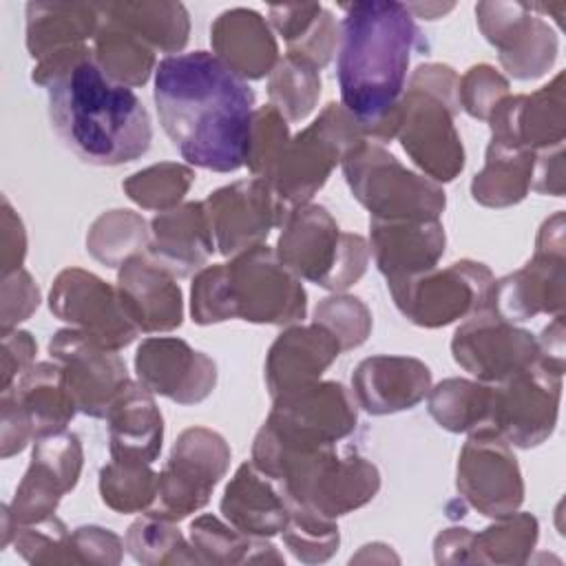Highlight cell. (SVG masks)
<instances>
[{
  "instance_id": "35",
  "label": "cell",
  "mask_w": 566,
  "mask_h": 566,
  "mask_svg": "<svg viewBox=\"0 0 566 566\" xmlns=\"http://www.w3.org/2000/svg\"><path fill=\"white\" fill-rule=\"evenodd\" d=\"M102 22L93 38V60L102 69V73L128 88L142 86L148 82L150 73H155V51L139 40L133 31L111 18L102 4Z\"/></svg>"
},
{
  "instance_id": "40",
  "label": "cell",
  "mask_w": 566,
  "mask_h": 566,
  "mask_svg": "<svg viewBox=\"0 0 566 566\" xmlns=\"http://www.w3.org/2000/svg\"><path fill=\"white\" fill-rule=\"evenodd\" d=\"M268 95L270 104L287 122L305 119L314 111L321 95L318 69L296 55L285 53V57L279 60L270 73Z\"/></svg>"
},
{
  "instance_id": "50",
  "label": "cell",
  "mask_w": 566,
  "mask_h": 566,
  "mask_svg": "<svg viewBox=\"0 0 566 566\" xmlns=\"http://www.w3.org/2000/svg\"><path fill=\"white\" fill-rule=\"evenodd\" d=\"M336 49H338V24L332 11L323 7L316 22L294 44L287 46V53L310 62L321 71L332 60Z\"/></svg>"
},
{
  "instance_id": "6",
  "label": "cell",
  "mask_w": 566,
  "mask_h": 566,
  "mask_svg": "<svg viewBox=\"0 0 566 566\" xmlns=\"http://www.w3.org/2000/svg\"><path fill=\"white\" fill-rule=\"evenodd\" d=\"M276 256L296 279L343 292L365 274L369 245L360 234L343 232L327 208L301 203L281 226Z\"/></svg>"
},
{
  "instance_id": "11",
  "label": "cell",
  "mask_w": 566,
  "mask_h": 566,
  "mask_svg": "<svg viewBox=\"0 0 566 566\" xmlns=\"http://www.w3.org/2000/svg\"><path fill=\"white\" fill-rule=\"evenodd\" d=\"M493 283L495 279L484 263L464 259L387 287L405 318L433 329L489 310Z\"/></svg>"
},
{
  "instance_id": "27",
  "label": "cell",
  "mask_w": 566,
  "mask_h": 566,
  "mask_svg": "<svg viewBox=\"0 0 566 566\" xmlns=\"http://www.w3.org/2000/svg\"><path fill=\"white\" fill-rule=\"evenodd\" d=\"M336 336L321 323L292 325L279 334L265 358V385L272 398L321 380L338 358Z\"/></svg>"
},
{
  "instance_id": "2",
  "label": "cell",
  "mask_w": 566,
  "mask_h": 566,
  "mask_svg": "<svg viewBox=\"0 0 566 566\" xmlns=\"http://www.w3.org/2000/svg\"><path fill=\"white\" fill-rule=\"evenodd\" d=\"M31 80L46 88L51 128L84 164L122 166L148 153L146 106L133 88L102 73L86 44L38 60Z\"/></svg>"
},
{
  "instance_id": "53",
  "label": "cell",
  "mask_w": 566,
  "mask_h": 566,
  "mask_svg": "<svg viewBox=\"0 0 566 566\" xmlns=\"http://www.w3.org/2000/svg\"><path fill=\"white\" fill-rule=\"evenodd\" d=\"M323 7L316 2L310 4H272L268 9L270 27L285 40V44H294L321 15Z\"/></svg>"
},
{
  "instance_id": "38",
  "label": "cell",
  "mask_w": 566,
  "mask_h": 566,
  "mask_svg": "<svg viewBox=\"0 0 566 566\" xmlns=\"http://www.w3.org/2000/svg\"><path fill=\"white\" fill-rule=\"evenodd\" d=\"M491 385L464 378H447L429 389L431 418L451 433L473 431L486 424Z\"/></svg>"
},
{
  "instance_id": "13",
  "label": "cell",
  "mask_w": 566,
  "mask_h": 566,
  "mask_svg": "<svg viewBox=\"0 0 566 566\" xmlns=\"http://www.w3.org/2000/svg\"><path fill=\"white\" fill-rule=\"evenodd\" d=\"M562 376L539 360L502 382L491 385L486 424L509 444L531 449L542 444L557 424Z\"/></svg>"
},
{
  "instance_id": "12",
  "label": "cell",
  "mask_w": 566,
  "mask_h": 566,
  "mask_svg": "<svg viewBox=\"0 0 566 566\" xmlns=\"http://www.w3.org/2000/svg\"><path fill=\"white\" fill-rule=\"evenodd\" d=\"M489 310L509 323L564 310V214L555 212L537 234L533 259L493 283Z\"/></svg>"
},
{
  "instance_id": "3",
  "label": "cell",
  "mask_w": 566,
  "mask_h": 566,
  "mask_svg": "<svg viewBox=\"0 0 566 566\" xmlns=\"http://www.w3.org/2000/svg\"><path fill=\"white\" fill-rule=\"evenodd\" d=\"M343 11L336 49L340 106L369 142L385 144L398 133L409 60L422 35L402 2L363 0L343 4Z\"/></svg>"
},
{
  "instance_id": "28",
  "label": "cell",
  "mask_w": 566,
  "mask_h": 566,
  "mask_svg": "<svg viewBox=\"0 0 566 566\" xmlns=\"http://www.w3.org/2000/svg\"><path fill=\"white\" fill-rule=\"evenodd\" d=\"M148 256L175 279L201 270L217 250L203 201H188L150 221Z\"/></svg>"
},
{
  "instance_id": "16",
  "label": "cell",
  "mask_w": 566,
  "mask_h": 566,
  "mask_svg": "<svg viewBox=\"0 0 566 566\" xmlns=\"http://www.w3.org/2000/svg\"><path fill=\"white\" fill-rule=\"evenodd\" d=\"M203 208L217 252L223 256L263 243L270 230L281 228L292 210L261 177L241 179L210 192Z\"/></svg>"
},
{
  "instance_id": "20",
  "label": "cell",
  "mask_w": 566,
  "mask_h": 566,
  "mask_svg": "<svg viewBox=\"0 0 566 566\" xmlns=\"http://www.w3.org/2000/svg\"><path fill=\"white\" fill-rule=\"evenodd\" d=\"M82 473V444L71 431L35 440L31 462L15 489L9 511L18 526L51 517L64 493L73 491Z\"/></svg>"
},
{
  "instance_id": "10",
  "label": "cell",
  "mask_w": 566,
  "mask_h": 566,
  "mask_svg": "<svg viewBox=\"0 0 566 566\" xmlns=\"http://www.w3.org/2000/svg\"><path fill=\"white\" fill-rule=\"evenodd\" d=\"M230 447L221 433L190 427L175 440L164 469L157 473V497L146 511L179 522L203 509L230 467Z\"/></svg>"
},
{
  "instance_id": "51",
  "label": "cell",
  "mask_w": 566,
  "mask_h": 566,
  "mask_svg": "<svg viewBox=\"0 0 566 566\" xmlns=\"http://www.w3.org/2000/svg\"><path fill=\"white\" fill-rule=\"evenodd\" d=\"M13 298H15V303L2 307V332L13 329L40 303V292H38L33 279L29 276V272H24L22 268L4 274V279H2V301H13Z\"/></svg>"
},
{
  "instance_id": "4",
  "label": "cell",
  "mask_w": 566,
  "mask_h": 566,
  "mask_svg": "<svg viewBox=\"0 0 566 566\" xmlns=\"http://www.w3.org/2000/svg\"><path fill=\"white\" fill-rule=\"evenodd\" d=\"M307 294L265 243L234 254L228 263L206 265L190 287V316L197 325L241 318L290 325L305 318Z\"/></svg>"
},
{
  "instance_id": "56",
  "label": "cell",
  "mask_w": 566,
  "mask_h": 566,
  "mask_svg": "<svg viewBox=\"0 0 566 566\" xmlns=\"http://www.w3.org/2000/svg\"><path fill=\"white\" fill-rule=\"evenodd\" d=\"M564 146H555L535 155L531 188L539 195H564Z\"/></svg>"
},
{
  "instance_id": "36",
  "label": "cell",
  "mask_w": 566,
  "mask_h": 566,
  "mask_svg": "<svg viewBox=\"0 0 566 566\" xmlns=\"http://www.w3.org/2000/svg\"><path fill=\"white\" fill-rule=\"evenodd\" d=\"M102 9L144 40L155 53H177L186 46L190 33L188 11L181 2L142 0V2H106Z\"/></svg>"
},
{
  "instance_id": "39",
  "label": "cell",
  "mask_w": 566,
  "mask_h": 566,
  "mask_svg": "<svg viewBox=\"0 0 566 566\" xmlns=\"http://www.w3.org/2000/svg\"><path fill=\"white\" fill-rule=\"evenodd\" d=\"M148 241L150 230L137 212L108 210L93 221L86 234V250L99 263L117 268L133 254H139V250L148 245Z\"/></svg>"
},
{
  "instance_id": "14",
  "label": "cell",
  "mask_w": 566,
  "mask_h": 566,
  "mask_svg": "<svg viewBox=\"0 0 566 566\" xmlns=\"http://www.w3.org/2000/svg\"><path fill=\"white\" fill-rule=\"evenodd\" d=\"M49 310L104 349L119 352L139 329L128 318L117 287L80 268L62 270L49 292Z\"/></svg>"
},
{
  "instance_id": "59",
  "label": "cell",
  "mask_w": 566,
  "mask_h": 566,
  "mask_svg": "<svg viewBox=\"0 0 566 566\" xmlns=\"http://www.w3.org/2000/svg\"><path fill=\"white\" fill-rule=\"evenodd\" d=\"M411 15L416 18H424V20H436L440 15H444L447 11L453 9V4H440V2H433V4H407Z\"/></svg>"
},
{
  "instance_id": "34",
  "label": "cell",
  "mask_w": 566,
  "mask_h": 566,
  "mask_svg": "<svg viewBox=\"0 0 566 566\" xmlns=\"http://www.w3.org/2000/svg\"><path fill=\"white\" fill-rule=\"evenodd\" d=\"M535 155L526 148L489 142L484 168L471 181L473 199L486 208L520 203L531 190Z\"/></svg>"
},
{
  "instance_id": "47",
  "label": "cell",
  "mask_w": 566,
  "mask_h": 566,
  "mask_svg": "<svg viewBox=\"0 0 566 566\" xmlns=\"http://www.w3.org/2000/svg\"><path fill=\"white\" fill-rule=\"evenodd\" d=\"M287 142H290L287 119L272 104L256 108L252 117V130H250V144H248V157H245V166L250 168L252 177L268 179L272 166L276 164Z\"/></svg>"
},
{
  "instance_id": "9",
  "label": "cell",
  "mask_w": 566,
  "mask_h": 566,
  "mask_svg": "<svg viewBox=\"0 0 566 566\" xmlns=\"http://www.w3.org/2000/svg\"><path fill=\"white\" fill-rule=\"evenodd\" d=\"M272 400V411L256 436L279 449L336 447L358 422L354 394L336 380H318Z\"/></svg>"
},
{
  "instance_id": "31",
  "label": "cell",
  "mask_w": 566,
  "mask_h": 566,
  "mask_svg": "<svg viewBox=\"0 0 566 566\" xmlns=\"http://www.w3.org/2000/svg\"><path fill=\"white\" fill-rule=\"evenodd\" d=\"M221 513L241 533L272 537L285 528L290 511L281 486L254 462H243L223 491Z\"/></svg>"
},
{
  "instance_id": "42",
  "label": "cell",
  "mask_w": 566,
  "mask_h": 566,
  "mask_svg": "<svg viewBox=\"0 0 566 566\" xmlns=\"http://www.w3.org/2000/svg\"><path fill=\"white\" fill-rule=\"evenodd\" d=\"M99 495L117 513L148 511L157 497V473L150 464L111 460L99 471Z\"/></svg>"
},
{
  "instance_id": "44",
  "label": "cell",
  "mask_w": 566,
  "mask_h": 566,
  "mask_svg": "<svg viewBox=\"0 0 566 566\" xmlns=\"http://www.w3.org/2000/svg\"><path fill=\"white\" fill-rule=\"evenodd\" d=\"M283 491V489H281ZM287 522L283 533V539L287 548L294 553L296 559L314 564V562H325L329 559L340 544L338 526L334 520L323 517L307 506L294 502L287 497Z\"/></svg>"
},
{
  "instance_id": "37",
  "label": "cell",
  "mask_w": 566,
  "mask_h": 566,
  "mask_svg": "<svg viewBox=\"0 0 566 566\" xmlns=\"http://www.w3.org/2000/svg\"><path fill=\"white\" fill-rule=\"evenodd\" d=\"M190 544L201 562L228 564V562H283L265 537L241 533L232 524H223L214 515H199L190 524Z\"/></svg>"
},
{
  "instance_id": "5",
  "label": "cell",
  "mask_w": 566,
  "mask_h": 566,
  "mask_svg": "<svg viewBox=\"0 0 566 566\" xmlns=\"http://www.w3.org/2000/svg\"><path fill=\"white\" fill-rule=\"evenodd\" d=\"M252 462L272 478L287 497L329 520L365 506L380 489L376 464L358 451L343 455L336 447L287 451L256 436Z\"/></svg>"
},
{
  "instance_id": "30",
  "label": "cell",
  "mask_w": 566,
  "mask_h": 566,
  "mask_svg": "<svg viewBox=\"0 0 566 566\" xmlns=\"http://www.w3.org/2000/svg\"><path fill=\"white\" fill-rule=\"evenodd\" d=\"M142 382H128L106 411L111 460L153 464L164 440V418Z\"/></svg>"
},
{
  "instance_id": "25",
  "label": "cell",
  "mask_w": 566,
  "mask_h": 566,
  "mask_svg": "<svg viewBox=\"0 0 566 566\" xmlns=\"http://www.w3.org/2000/svg\"><path fill=\"white\" fill-rule=\"evenodd\" d=\"M117 292L133 325L144 334L170 332L184 321V298L175 276L148 254H133L117 274Z\"/></svg>"
},
{
  "instance_id": "46",
  "label": "cell",
  "mask_w": 566,
  "mask_h": 566,
  "mask_svg": "<svg viewBox=\"0 0 566 566\" xmlns=\"http://www.w3.org/2000/svg\"><path fill=\"white\" fill-rule=\"evenodd\" d=\"M314 323L327 327L343 352L363 345L371 332V314L356 296L334 294L323 298L314 310Z\"/></svg>"
},
{
  "instance_id": "54",
  "label": "cell",
  "mask_w": 566,
  "mask_h": 566,
  "mask_svg": "<svg viewBox=\"0 0 566 566\" xmlns=\"http://www.w3.org/2000/svg\"><path fill=\"white\" fill-rule=\"evenodd\" d=\"M458 80L460 75L447 66V64H420L413 75L409 77V86L407 88H418L424 91L438 99H442L444 104H449L455 113L460 111L458 104Z\"/></svg>"
},
{
  "instance_id": "24",
  "label": "cell",
  "mask_w": 566,
  "mask_h": 566,
  "mask_svg": "<svg viewBox=\"0 0 566 566\" xmlns=\"http://www.w3.org/2000/svg\"><path fill=\"white\" fill-rule=\"evenodd\" d=\"M371 254L387 285L422 274L444 254L440 219H369Z\"/></svg>"
},
{
  "instance_id": "57",
  "label": "cell",
  "mask_w": 566,
  "mask_h": 566,
  "mask_svg": "<svg viewBox=\"0 0 566 566\" xmlns=\"http://www.w3.org/2000/svg\"><path fill=\"white\" fill-rule=\"evenodd\" d=\"M0 407H2V458L7 460L13 453H20L29 444V440H33V433L29 422L24 420V416L20 413V409L13 405L9 396L2 394Z\"/></svg>"
},
{
  "instance_id": "19",
  "label": "cell",
  "mask_w": 566,
  "mask_h": 566,
  "mask_svg": "<svg viewBox=\"0 0 566 566\" xmlns=\"http://www.w3.org/2000/svg\"><path fill=\"white\" fill-rule=\"evenodd\" d=\"M453 115L455 111L442 99L405 88L396 137L411 161L436 184L453 181L464 168V148Z\"/></svg>"
},
{
  "instance_id": "26",
  "label": "cell",
  "mask_w": 566,
  "mask_h": 566,
  "mask_svg": "<svg viewBox=\"0 0 566 566\" xmlns=\"http://www.w3.org/2000/svg\"><path fill=\"white\" fill-rule=\"evenodd\" d=\"M352 389L360 409L387 416L424 400L431 389V369L411 356H369L354 369Z\"/></svg>"
},
{
  "instance_id": "43",
  "label": "cell",
  "mask_w": 566,
  "mask_h": 566,
  "mask_svg": "<svg viewBox=\"0 0 566 566\" xmlns=\"http://www.w3.org/2000/svg\"><path fill=\"white\" fill-rule=\"evenodd\" d=\"M195 172L184 164L161 161L130 175L122 188L130 201L146 210H172L181 203L184 195L192 186Z\"/></svg>"
},
{
  "instance_id": "41",
  "label": "cell",
  "mask_w": 566,
  "mask_h": 566,
  "mask_svg": "<svg viewBox=\"0 0 566 566\" xmlns=\"http://www.w3.org/2000/svg\"><path fill=\"white\" fill-rule=\"evenodd\" d=\"M124 548L133 559L142 564H175V562H201L192 544L184 539L179 528L170 520L146 513L135 520L126 533Z\"/></svg>"
},
{
  "instance_id": "58",
  "label": "cell",
  "mask_w": 566,
  "mask_h": 566,
  "mask_svg": "<svg viewBox=\"0 0 566 566\" xmlns=\"http://www.w3.org/2000/svg\"><path fill=\"white\" fill-rule=\"evenodd\" d=\"M537 352H539V363L564 376V314L553 316V323H548L539 338H537Z\"/></svg>"
},
{
  "instance_id": "17",
  "label": "cell",
  "mask_w": 566,
  "mask_h": 566,
  "mask_svg": "<svg viewBox=\"0 0 566 566\" xmlns=\"http://www.w3.org/2000/svg\"><path fill=\"white\" fill-rule=\"evenodd\" d=\"M482 35L497 49L500 64L515 80L544 75L557 57V35L526 2H478Z\"/></svg>"
},
{
  "instance_id": "23",
  "label": "cell",
  "mask_w": 566,
  "mask_h": 566,
  "mask_svg": "<svg viewBox=\"0 0 566 566\" xmlns=\"http://www.w3.org/2000/svg\"><path fill=\"white\" fill-rule=\"evenodd\" d=\"M486 122L491 142L533 153L564 146V73L531 95H506Z\"/></svg>"
},
{
  "instance_id": "45",
  "label": "cell",
  "mask_w": 566,
  "mask_h": 566,
  "mask_svg": "<svg viewBox=\"0 0 566 566\" xmlns=\"http://www.w3.org/2000/svg\"><path fill=\"white\" fill-rule=\"evenodd\" d=\"M537 542V520L528 513H511L497 517V524L471 537V548H480L482 562H526V553Z\"/></svg>"
},
{
  "instance_id": "1",
  "label": "cell",
  "mask_w": 566,
  "mask_h": 566,
  "mask_svg": "<svg viewBox=\"0 0 566 566\" xmlns=\"http://www.w3.org/2000/svg\"><path fill=\"white\" fill-rule=\"evenodd\" d=\"M153 99L164 133L190 166L212 172L245 166L256 97L214 53L159 60Z\"/></svg>"
},
{
  "instance_id": "18",
  "label": "cell",
  "mask_w": 566,
  "mask_h": 566,
  "mask_svg": "<svg viewBox=\"0 0 566 566\" xmlns=\"http://www.w3.org/2000/svg\"><path fill=\"white\" fill-rule=\"evenodd\" d=\"M453 360L480 382L493 385L539 360L537 338L491 310L469 316L453 334Z\"/></svg>"
},
{
  "instance_id": "7",
  "label": "cell",
  "mask_w": 566,
  "mask_h": 566,
  "mask_svg": "<svg viewBox=\"0 0 566 566\" xmlns=\"http://www.w3.org/2000/svg\"><path fill=\"white\" fill-rule=\"evenodd\" d=\"M340 166L369 219H440L444 212L442 186L405 168L380 144L363 139L345 153Z\"/></svg>"
},
{
  "instance_id": "21",
  "label": "cell",
  "mask_w": 566,
  "mask_h": 566,
  "mask_svg": "<svg viewBox=\"0 0 566 566\" xmlns=\"http://www.w3.org/2000/svg\"><path fill=\"white\" fill-rule=\"evenodd\" d=\"M49 354L60 363L77 409L91 418H106L115 396L130 382L117 352L104 349L73 327L51 336Z\"/></svg>"
},
{
  "instance_id": "48",
  "label": "cell",
  "mask_w": 566,
  "mask_h": 566,
  "mask_svg": "<svg viewBox=\"0 0 566 566\" xmlns=\"http://www.w3.org/2000/svg\"><path fill=\"white\" fill-rule=\"evenodd\" d=\"M15 548L27 562H77L71 548V533L55 515L18 526Z\"/></svg>"
},
{
  "instance_id": "32",
  "label": "cell",
  "mask_w": 566,
  "mask_h": 566,
  "mask_svg": "<svg viewBox=\"0 0 566 566\" xmlns=\"http://www.w3.org/2000/svg\"><path fill=\"white\" fill-rule=\"evenodd\" d=\"M2 394L13 400V405L29 422L33 440L64 431L75 411H80L66 385V376L55 360L33 363Z\"/></svg>"
},
{
  "instance_id": "29",
  "label": "cell",
  "mask_w": 566,
  "mask_h": 566,
  "mask_svg": "<svg viewBox=\"0 0 566 566\" xmlns=\"http://www.w3.org/2000/svg\"><path fill=\"white\" fill-rule=\"evenodd\" d=\"M210 44L214 55L245 82L270 75L279 62L272 27L254 9L221 11L210 27Z\"/></svg>"
},
{
  "instance_id": "22",
  "label": "cell",
  "mask_w": 566,
  "mask_h": 566,
  "mask_svg": "<svg viewBox=\"0 0 566 566\" xmlns=\"http://www.w3.org/2000/svg\"><path fill=\"white\" fill-rule=\"evenodd\" d=\"M137 380L177 405L206 400L217 385L214 360L175 336L146 338L135 354Z\"/></svg>"
},
{
  "instance_id": "8",
  "label": "cell",
  "mask_w": 566,
  "mask_h": 566,
  "mask_svg": "<svg viewBox=\"0 0 566 566\" xmlns=\"http://www.w3.org/2000/svg\"><path fill=\"white\" fill-rule=\"evenodd\" d=\"M363 139L367 137L358 122L329 102L307 128L290 137L265 181L287 208L310 203L334 166Z\"/></svg>"
},
{
  "instance_id": "15",
  "label": "cell",
  "mask_w": 566,
  "mask_h": 566,
  "mask_svg": "<svg viewBox=\"0 0 566 566\" xmlns=\"http://www.w3.org/2000/svg\"><path fill=\"white\" fill-rule=\"evenodd\" d=\"M455 484L460 497L489 517L511 515L524 500V482L511 444L489 427L469 431L458 458Z\"/></svg>"
},
{
  "instance_id": "52",
  "label": "cell",
  "mask_w": 566,
  "mask_h": 566,
  "mask_svg": "<svg viewBox=\"0 0 566 566\" xmlns=\"http://www.w3.org/2000/svg\"><path fill=\"white\" fill-rule=\"evenodd\" d=\"M38 345L29 332L9 329L2 332V380L0 391L9 389L31 365Z\"/></svg>"
},
{
  "instance_id": "49",
  "label": "cell",
  "mask_w": 566,
  "mask_h": 566,
  "mask_svg": "<svg viewBox=\"0 0 566 566\" xmlns=\"http://www.w3.org/2000/svg\"><path fill=\"white\" fill-rule=\"evenodd\" d=\"M506 95L509 80L489 64H475L458 80V104L475 119L486 122Z\"/></svg>"
},
{
  "instance_id": "55",
  "label": "cell",
  "mask_w": 566,
  "mask_h": 566,
  "mask_svg": "<svg viewBox=\"0 0 566 566\" xmlns=\"http://www.w3.org/2000/svg\"><path fill=\"white\" fill-rule=\"evenodd\" d=\"M71 548L73 551L86 548L84 562H119V551L124 548V544L108 528L80 526L71 533Z\"/></svg>"
},
{
  "instance_id": "33",
  "label": "cell",
  "mask_w": 566,
  "mask_h": 566,
  "mask_svg": "<svg viewBox=\"0 0 566 566\" xmlns=\"http://www.w3.org/2000/svg\"><path fill=\"white\" fill-rule=\"evenodd\" d=\"M102 22L99 4L86 2H29L27 51L38 62L49 55L84 46Z\"/></svg>"
}]
</instances>
